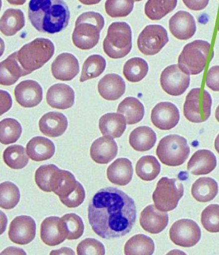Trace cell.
Listing matches in <instances>:
<instances>
[{
  "instance_id": "31",
  "label": "cell",
  "mask_w": 219,
  "mask_h": 255,
  "mask_svg": "<svg viewBox=\"0 0 219 255\" xmlns=\"http://www.w3.org/2000/svg\"><path fill=\"white\" fill-rule=\"evenodd\" d=\"M218 192V185L213 178L200 177L193 184L191 193L193 197L200 202H207L213 200Z\"/></svg>"
},
{
  "instance_id": "46",
  "label": "cell",
  "mask_w": 219,
  "mask_h": 255,
  "mask_svg": "<svg viewBox=\"0 0 219 255\" xmlns=\"http://www.w3.org/2000/svg\"><path fill=\"white\" fill-rule=\"evenodd\" d=\"M206 85L214 91H219V65L212 67L206 79Z\"/></svg>"
},
{
  "instance_id": "10",
  "label": "cell",
  "mask_w": 219,
  "mask_h": 255,
  "mask_svg": "<svg viewBox=\"0 0 219 255\" xmlns=\"http://www.w3.org/2000/svg\"><path fill=\"white\" fill-rule=\"evenodd\" d=\"M169 41L166 30L161 25L146 26L139 35L137 44L139 51L146 55L158 53Z\"/></svg>"
},
{
  "instance_id": "50",
  "label": "cell",
  "mask_w": 219,
  "mask_h": 255,
  "mask_svg": "<svg viewBox=\"0 0 219 255\" xmlns=\"http://www.w3.org/2000/svg\"><path fill=\"white\" fill-rule=\"evenodd\" d=\"M10 4L12 5H22L26 0H6Z\"/></svg>"
},
{
  "instance_id": "3",
  "label": "cell",
  "mask_w": 219,
  "mask_h": 255,
  "mask_svg": "<svg viewBox=\"0 0 219 255\" xmlns=\"http://www.w3.org/2000/svg\"><path fill=\"white\" fill-rule=\"evenodd\" d=\"M104 24V18L100 13L94 11L83 13L75 22L72 34L74 44L82 50L92 49L98 44Z\"/></svg>"
},
{
  "instance_id": "41",
  "label": "cell",
  "mask_w": 219,
  "mask_h": 255,
  "mask_svg": "<svg viewBox=\"0 0 219 255\" xmlns=\"http://www.w3.org/2000/svg\"><path fill=\"white\" fill-rule=\"evenodd\" d=\"M61 218L66 232L67 239L76 240L82 236L84 233V225L80 216L75 213H68Z\"/></svg>"
},
{
  "instance_id": "26",
  "label": "cell",
  "mask_w": 219,
  "mask_h": 255,
  "mask_svg": "<svg viewBox=\"0 0 219 255\" xmlns=\"http://www.w3.org/2000/svg\"><path fill=\"white\" fill-rule=\"evenodd\" d=\"M30 74L24 70L17 59V51L8 56L0 63V84L10 86L22 76Z\"/></svg>"
},
{
  "instance_id": "20",
  "label": "cell",
  "mask_w": 219,
  "mask_h": 255,
  "mask_svg": "<svg viewBox=\"0 0 219 255\" xmlns=\"http://www.w3.org/2000/svg\"><path fill=\"white\" fill-rule=\"evenodd\" d=\"M75 93L73 89L67 84L58 83L51 86L46 94L47 104L51 107L65 110L74 105Z\"/></svg>"
},
{
  "instance_id": "45",
  "label": "cell",
  "mask_w": 219,
  "mask_h": 255,
  "mask_svg": "<svg viewBox=\"0 0 219 255\" xmlns=\"http://www.w3.org/2000/svg\"><path fill=\"white\" fill-rule=\"evenodd\" d=\"M77 252L79 255H103L105 254V249L103 244L98 240L86 238L78 244Z\"/></svg>"
},
{
  "instance_id": "47",
  "label": "cell",
  "mask_w": 219,
  "mask_h": 255,
  "mask_svg": "<svg viewBox=\"0 0 219 255\" xmlns=\"http://www.w3.org/2000/svg\"><path fill=\"white\" fill-rule=\"evenodd\" d=\"M210 0H182L185 5L190 9L199 11L205 9Z\"/></svg>"
},
{
  "instance_id": "21",
  "label": "cell",
  "mask_w": 219,
  "mask_h": 255,
  "mask_svg": "<svg viewBox=\"0 0 219 255\" xmlns=\"http://www.w3.org/2000/svg\"><path fill=\"white\" fill-rule=\"evenodd\" d=\"M115 141L110 137L102 136L96 139L90 148V156L96 163L107 164L114 159L117 153Z\"/></svg>"
},
{
  "instance_id": "51",
  "label": "cell",
  "mask_w": 219,
  "mask_h": 255,
  "mask_svg": "<svg viewBox=\"0 0 219 255\" xmlns=\"http://www.w3.org/2000/svg\"><path fill=\"white\" fill-rule=\"evenodd\" d=\"M215 148L217 151L219 153V133L215 140Z\"/></svg>"
},
{
  "instance_id": "7",
  "label": "cell",
  "mask_w": 219,
  "mask_h": 255,
  "mask_svg": "<svg viewBox=\"0 0 219 255\" xmlns=\"http://www.w3.org/2000/svg\"><path fill=\"white\" fill-rule=\"evenodd\" d=\"M190 147L185 138L177 134H170L159 141L156 150L160 161L168 166H179L188 158Z\"/></svg>"
},
{
  "instance_id": "6",
  "label": "cell",
  "mask_w": 219,
  "mask_h": 255,
  "mask_svg": "<svg viewBox=\"0 0 219 255\" xmlns=\"http://www.w3.org/2000/svg\"><path fill=\"white\" fill-rule=\"evenodd\" d=\"M210 48V43L203 40H195L188 43L179 56V67L189 75L200 74L205 69Z\"/></svg>"
},
{
  "instance_id": "27",
  "label": "cell",
  "mask_w": 219,
  "mask_h": 255,
  "mask_svg": "<svg viewBox=\"0 0 219 255\" xmlns=\"http://www.w3.org/2000/svg\"><path fill=\"white\" fill-rule=\"evenodd\" d=\"M27 155L32 160L40 161L51 158L55 151L54 143L47 138L35 136L26 144Z\"/></svg>"
},
{
  "instance_id": "19",
  "label": "cell",
  "mask_w": 219,
  "mask_h": 255,
  "mask_svg": "<svg viewBox=\"0 0 219 255\" xmlns=\"http://www.w3.org/2000/svg\"><path fill=\"white\" fill-rule=\"evenodd\" d=\"M139 222L145 231L151 234H158L168 225V215L166 212L158 210L153 205H150L141 212Z\"/></svg>"
},
{
  "instance_id": "8",
  "label": "cell",
  "mask_w": 219,
  "mask_h": 255,
  "mask_svg": "<svg viewBox=\"0 0 219 255\" xmlns=\"http://www.w3.org/2000/svg\"><path fill=\"white\" fill-rule=\"evenodd\" d=\"M184 194L182 183L175 178L162 177L152 194L155 206L163 212L170 211L177 206Z\"/></svg>"
},
{
  "instance_id": "53",
  "label": "cell",
  "mask_w": 219,
  "mask_h": 255,
  "mask_svg": "<svg viewBox=\"0 0 219 255\" xmlns=\"http://www.w3.org/2000/svg\"><path fill=\"white\" fill-rule=\"evenodd\" d=\"M135 1H141V0H134Z\"/></svg>"
},
{
  "instance_id": "35",
  "label": "cell",
  "mask_w": 219,
  "mask_h": 255,
  "mask_svg": "<svg viewBox=\"0 0 219 255\" xmlns=\"http://www.w3.org/2000/svg\"><path fill=\"white\" fill-rule=\"evenodd\" d=\"M160 164L152 155L141 157L137 162L135 171L137 175L144 181H152L160 172Z\"/></svg>"
},
{
  "instance_id": "1",
  "label": "cell",
  "mask_w": 219,
  "mask_h": 255,
  "mask_svg": "<svg viewBox=\"0 0 219 255\" xmlns=\"http://www.w3.org/2000/svg\"><path fill=\"white\" fill-rule=\"evenodd\" d=\"M88 219L102 238H119L129 233L135 222L134 200L123 191L109 187L99 190L88 207Z\"/></svg>"
},
{
  "instance_id": "4",
  "label": "cell",
  "mask_w": 219,
  "mask_h": 255,
  "mask_svg": "<svg viewBox=\"0 0 219 255\" xmlns=\"http://www.w3.org/2000/svg\"><path fill=\"white\" fill-rule=\"evenodd\" d=\"M54 49V44L50 40L37 38L23 45L17 51L18 61L24 70L31 73L50 59Z\"/></svg>"
},
{
  "instance_id": "23",
  "label": "cell",
  "mask_w": 219,
  "mask_h": 255,
  "mask_svg": "<svg viewBox=\"0 0 219 255\" xmlns=\"http://www.w3.org/2000/svg\"><path fill=\"white\" fill-rule=\"evenodd\" d=\"M98 92L104 99L114 101L120 98L125 91L123 79L116 74H108L99 82Z\"/></svg>"
},
{
  "instance_id": "13",
  "label": "cell",
  "mask_w": 219,
  "mask_h": 255,
  "mask_svg": "<svg viewBox=\"0 0 219 255\" xmlns=\"http://www.w3.org/2000/svg\"><path fill=\"white\" fill-rule=\"evenodd\" d=\"M36 224L32 218L26 215L15 217L10 223L8 232V237L13 243L26 245L35 238Z\"/></svg>"
},
{
  "instance_id": "2",
  "label": "cell",
  "mask_w": 219,
  "mask_h": 255,
  "mask_svg": "<svg viewBox=\"0 0 219 255\" xmlns=\"http://www.w3.org/2000/svg\"><path fill=\"white\" fill-rule=\"evenodd\" d=\"M28 15L31 24L37 30L53 34L67 26L70 13L63 0H30Z\"/></svg>"
},
{
  "instance_id": "33",
  "label": "cell",
  "mask_w": 219,
  "mask_h": 255,
  "mask_svg": "<svg viewBox=\"0 0 219 255\" xmlns=\"http://www.w3.org/2000/svg\"><path fill=\"white\" fill-rule=\"evenodd\" d=\"M154 251V242L151 238L144 234L132 236L124 247V254L126 255H151Z\"/></svg>"
},
{
  "instance_id": "44",
  "label": "cell",
  "mask_w": 219,
  "mask_h": 255,
  "mask_svg": "<svg viewBox=\"0 0 219 255\" xmlns=\"http://www.w3.org/2000/svg\"><path fill=\"white\" fill-rule=\"evenodd\" d=\"M50 164L40 166L35 171V181L38 187L42 191L50 192V182L53 172L57 168Z\"/></svg>"
},
{
  "instance_id": "16",
  "label": "cell",
  "mask_w": 219,
  "mask_h": 255,
  "mask_svg": "<svg viewBox=\"0 0 219 255\" xmlns=\"http://www.w3.org/2000/svg\"><path fill=\"white\" fill-rule=\"evenodd\" d=\"M14 92L16 102L25 108L36 106L42 99V88L34 80H26L21 82L16 86Z\"/></svg>"
},
{
  "instance_id": "17",
  "label": "cell",
  "mask_w": 219,
  "mask_h": 255,
  "mask_svg": "<svg viewBox=\"0 0 219 255\" xmlns=\"http://www.w3.org/2000/svg\"><path fill=\"white\" fill-rule=\"evenodd\" d=\"M66 237V232L61 218L51 216L42 221L40 237L46 245L49 246L58 245L65 241Z\"/></svg>"
},
{
  "instance_id": "42",
  "label": "cell",
  "mask_w": 219,
  "mask_h": 255,
  "mask_svg": "<svg viewBox=\"0 0 219 255\" xmlns=\"http://www.w3.org/2000/svg\"><path fill=\"white\" fill-rule=\"evenodd\" d=\"M134 0H107L106 13L111 17H125L132 11Z\"/></svg>"
},
{
  "instance_id": "11",
  "label": "cell",
  "mask_w": 219,
  "mask_h": 255,
  "mask_svg": "<svg viewBox=\"0 0 219 255\" xmlns=\"http://www.w3.org/2000/svg\"><path fill=\"white\" fill-rule=\"evenodd\" d=\"M201 230L193 220L182 219L176 221L169 231L171 240L176 245L182 247H191L200 240Z\"/></svg>"
},
{
  "instance_id": "24",
  "label": "cell",
  "mask_w": 219,
  "mask_h": 255,
  "mask_svg": "<svg viewBox=\"0 0 219 255\" xmlns=\"http://www.w3.org/2000/svg\"><path fill=\"white\" fill-rule=\"evenodd\" d=\"M217 159L215 154L208 149L196 151L187 164V169L196 175H205L211 172L216 167Z\"/></svg>"
},
{
  "instance_id": "32",
  "label": "cell",
  "mask_w": 219,
  "mask_h": 255,
  "mask_svg": "<svg viewBox=\"0 0 219 255\" xmlns=\"http://www.w3.org/2000/svg\"><path fill=\"white\" fill-rule=\"evenodd\" d=\"M0 23L1 33L6 36H12L25 25L23 13L19 9L8 8L2 14Z\"/></svg>"
},
{
  "instance_id": "30",
  "label": "cell",
  "mask_w": 219,
  "mask_h": 255,
  "mask_svg": "<svg viewBox=\"0 0 219 255\" xmlns=\"http://www.w3.org/2000/svg\"><path fill=\"white\" fill-rule=\"evenodd\" d=\"M117 112L123 116L127 124L133 125L139 122L143 119L144 108L137 98L128 97L119 104Z\"/></svg>"
},
{
  "instance_id": "38",
  "label": "cell",
  "mask_w": 219,
  "mask_h": 255,
  "mask_svg": "<svg viewBox=\"0 0 219 255\" xmlns=\"http://www.w3.org/2000/svg\"><path fill=\"white\" fill-rule=\"evenodd\" d=\"M106 66V60L103 56L96 54L90 56L83 64L80 82L99 76L104 71Z\"/></svg>"
},
{
  "instance_id": "25",
  "label": "cell",
  "mask_w": 219,
  "mask_h": 255,
  "mask_svg": "<svg viewBox=\"0 0 219 255\" xmlns=\"http://www.w3.org/2000/svg\"><path fill=\"white\" fill-rule=\"evenodd\" d=\"M131 162L126 158H119L108 168L107 177L112 183L124 186L131 181L133 175Z\"/></svg>"
},
{
  "instance_id": "29",
  "label": "cell",
  "mask_w": 219,
  "mask_h": 255,
  "mask_svg": "<svg viewBox=\"0 0 219 255\" xmlns=\"http://www.w3.org/2000/svg\"><path fill=\"white\" fill-rule=\"evenodd\" d=\"M156 141V135L154 130L149 127L141 126L135 128L130 133L129 142L135 150L145 151L154 145Z\"/></svg>"
},
{
  "instance_id": "39",
  "label": "cell",
  "mask_w": 219,
  "mask_h": 255,
  "mask_svg": "<svg viewBox=\"0 0 219 255\" xmlns=\"http://www.w3.org/2000/svg\"><path fill=\"white\" fill-rule=\"evenodd\" d=\"M0 142L8 144L16 142L20 137L22 128L19 123L12 118H6L0 122Z\"/></svg>"
},
{
  "instance_id": "9",
  "label": "cell",
  "mask_w": 219,
  "mask_h": 255,
  "mask_svg": "<svg viewBox=\"0 0 219 255\" xmlns=\"http://www.w3.org/2000/svg\"><path fill=\"white\" fill-rule=\"evenodd\" d=\"M212 104V98L208 91L200 88H193L186 97L184 116L192 123L205 122L211 115Z\"/></svg>"
},
{
  "instance_id": "18",
  "label": "cell",
  "mask_w": 219,
  "mask_h": 255,
  "mask_svg": "<svg viewBox=\"0 0 219 255\" xmlns=\"http://www.w3.org/2000/svg\"><path fill=\"white\" fill-rule=\"evenodd\" d=\"M51 72L56 79L70 81L79 72L78 61L75 56L71 53H61L53 62Z\"/></svg>"
},
{
  "instance_id": "34",
  "label": "cell",
  "mask_w": 219,
  "mask_h": 255,
  "mask_svg": "<svg viewBox=\"0 0 219 255\" xmlns=\"http://www.w3.org/2000/svg\"><path fill=\"white\" fill-rule=\"evenodd\" d=\"M177 0H148L145 4L144 12L151 20H160L173 11Z\"/></svg>"
},
{
  "instance_id": "36",
  "label": "cell",
  "mask_w": 219,
  "mask_h": 255,
  "mask_svg": "<svg viewBox=\"0 0 219 255\" xmlns=\"http://www.w3.org/2000/svg\"><path fill=\"white\" fill-rule=\"evenodd\" d=\"M148 71L147 63L140 57H134L128 60L123 68L124 77L131 82L140 81L146 76Z\"/></svg>"
},
{
  "instance_id": "43",
  "label": "cell",
  "mask_w": 219,
  "mask_h": 255,
  "mask_svg": "<svg viewBox=\"0 0 219 255\" xmlns=\"http://www.w3.org/2000/svg\"><path fill=\"white\" fill-rule=\"evenodd\" d=\"M201 221L208 232H219V205L210 204L207 206L202 213Z\"/></svg>"
},
{
  "instance_id": "54",
  "label": "cell",
  "mask_w": 219,
  "mask_h": 255,
  "mask_svg": "<svg viewBox=\"0 0 219 255\" xmlns=\"http://www.w3.org/2000/svg\"><path fill=\"white\" fill-rule=\"evenodd\" d=\"M218 31H219V24H218Z\"/></svg>"
},
{
  "instance_id": "37",
  "label": "cell",
  "mask_w": 219,
  "mask_h": 255,
  "mask_svg": "<svg viewBox=\"0 0 219 255\" xmlns=\"http://www.w3.org/2000/svg\"><path fill=\"white\" fill-rule=\"evenodd\" d=\"M26 152L25 148L21 145H10L3 153V161L12 169H22L27 164L29 160Z\"/></svg>"
},
{
  "instance_id": "5",
  "label": "cell",
  "mask_w": 219,
  "mask_h": 255,
  "mask_svg": "<svg viewBox=\"0 0 219 255\" xmlns=\"http://www.w3.org/2000/svg\"><path fill=\"white\" fill-rule=\"evenodd\" d=\"M132 48V32L125 22H114L109 27L103 42L105 53L113 59L125 57Z\"/></svg>"
},
{
  "instance_id": "15",
  "label": "cell",
  "mask_w": 219,
  "mask_h": 255,
  "mask_svg": "<svg viewBox=\"0 0 219 255\" xmlns=\"http://www.w3.org/2000/svg\"><path fill=\"white\" fill-rule=\"evenodd\" d=\"M169 28L176 38L187 40L192 37L196 31V21L191 13L179 10L170 18Z\"/></svg>"
},
{
  "instance_id": "12",
  "label": "cell",
  "mask_w": 219,
  "mask_h": 255,
  "mask_svg": "<svg viewBox=\"0 0 219 255\" xmlns=\"http://www.w3.org/2000/svg\"><path fill=\"white\" fill-rule=\"evenodd\" d=\"M190 82V75L182 71L177 64L165 68L160 76L162 88L171 96L183 94L189 87Z\"/></svg>"
},
{
  "instance_id": "49",
  "label": "cell",
  "mask_w": 219,
  "mask_h": 255,
  "mask_svg": "<svg viewBox=\"0 0 219 255\" xmlns=\"http://www.w3.org/2000/svg\"><path fill=\"white\" fill-rule=\"evenodd\" d=\"M82 3L85 5H93L98 3L101 0H78Z\"/></svg>"
},
{
  "instance_id": "48",
  "label": "cell",
  "mask_w": 219,
  "mask_h": 255,
  "mask_svg": "<svg viewBox=\"0 0 219 255\" xmlns=\"http://www.w3.org/2000/svg\"><path fill=\"white\" fill-rule=\"evenodd\" d=\"M50 255H60V254H65V255H75V253L73 252L72 250L68 248H62L59 250H54L52 251L50 253Z\"/></svg>"
},
{
  "instance_id": "40",
  "label": "cell",
  "mask_w": 219,
  "mask_h": 255,
  "mask_svg": "<svg viewBox=\"0 0 219 255\" xmlns=\"http://www.w3.org/2000/svg\"><path fill=\"white\" fill-rule=\"evenodd\" d=\"M20 199V192L13 183L5 181L0 184V207L4 209L13 208Z\"/></svg>"
},
{
  "instance_id": "52",
  "label": "cell",
  "mask_w": 219,
  "mask_h": 255,
  "mask_svg": "<svg viewBox=\"0 0 219 255\" xmlns=\"http://www.w3.org/2000/svg\"><path fill=\"white\" fill-rule=\"evenodd\" d=\"M215 117H216V120L219 123V105L218 106V107L216 109V113H215Z\"/></svg>"
},
{
  "instance_id": "22",
  "label": "cell",
  "mask_w": 219,
  "mask_h": 255,
  "mask_svg": "<svg viewBox=\"0 0 219 255\" xmlns=\"http://www.w3.org/2000/svg\"><path fill=\"white\" fill-rule=\"evenodd\" d=\"M68 127L65 116L57 112H50L40 119L39 127L41 132L49 137H57L63 134Z\"/></svg>"
},
{
  "instance_id": "14",
  "label": "cell",
  "mask_w": 219,
  "mask_h": 255,
  "mask_svg": "<svg viewBox=\"0 0 219 255\" xmlns=\"http://www.w3.org/2000/svg\"><path fill=\"white\" fill-rule=\"evenodd\" d=\"M179 120V110L172 103H159L152 110L151 122L154 126L160 129L169 130L173 128L178 124Z\"/></svg>"
},
{
  "instance_id": "28",
  "label": "cell",
  "mask_w": 219,
  "mask_h": 255,
  "mask_svg": "<svg viewBox=\"0 0 219 255\" xmlns=\"http://www.w3.org/2000/svg\"><path fill=\"white\" fill-rule=\"evenodd\" d=\"M126 120L120 114L107 113L99 120V128L104 136L111 138L120 137L126 129Z\"/></svg>"
}]
</instances>
